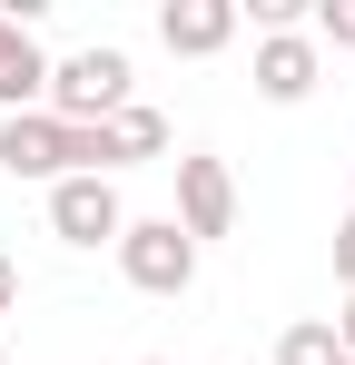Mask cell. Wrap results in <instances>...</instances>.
<instances>
[{"mask_svg": "<svg viewBox=\"0 0 355 365\" xmlns=\"http://www.w3.org/2000/svg\"><path fill=\"white\" fill-rule=\"evenodd\" d=\"M50 119L69 128H99L128 109V50H109V40H89V50H69V60H50V99H40Z\"/></svg>", "mask_w": 355, "mask_h": 365, "instance_id": "1", "label": "cell"}, {"mask_svg": "<svg viewBox=\"0 0 355 365\" xmlns=\"http://www.w3.org/2000/svg\"><path fill=\"white\" fill-rule=\"evenodd\" d=\"M118 277H128L138 297H187V287H197V237H187L178 217H128Z\"/></svg>", "mask_w": 355, "mask_h": 365, "instance_id": "2", "label": "cell"}, {"mask_svg": "<svg viewBox=\"0 0 355 365\" xmlns=\"http://www.w3.org/2000/svg\"><path fill=\"white\" fill-rule=\"evenodd\" d=\"M50 237L59 247H118V237H128L118 178H59L50 187Z\"/></svg>", "mask_w": 355, "mask_h": 365, "instance_id": "3", "label": "cell"}, {"mask_svg": "<svg viewBox=\"0 0 355 365\" xmlns=\"http://www.w3.org/2000/svg\"><path fill=\"white\" fill-rule=\"evenodd\" d=\"M0 178H79V158H69V119H50V109H20V119H0Z\"/></svg>", "mask_w": 355, "mask_h": 365, "instance_id": "4", "label": "cell"}, {"mask_svg": "<svg viewBox=\"0 0 355 365\" xmlns=\"http://www.w3.org/2000/svg\"><path fill=\"white\" fill-rule=\"evenodd\" d=\"M187 237L207 247V237H227L237 227V178H227V158H207V148H187L178 158V207H168Z\"/></svg>", "mask_w": 355, "mask_h": 365, "instance_id": "5", "label": "cell"}, {"mask_svg": "<svg viewBox=\"0 0 355 365\" xmlns=\"http://www.w3.org/2000/svg\"><path fill=\"white\" fill-rule=\"evenodd\" d=\"M316 69H326V50H316V30H267V40H257V99H277V109H296V99L316 89Z\"/></svg>", "mask_w": 355, "mask_h": 365, "instance_id": "6", "label": "cell"}, {"mask_svg": "<svg viewBox=\"0 0 355 365\" xmlns=\"http://www.w3.org/2000/svg\"><path fill=\"white\" fill-rule=\"evenodd\" d=\"M40 99H50V50L30 40V20H10V10H0V119L40 109Z\"/></svg>", "mask_w": 355, "mask_h": 365, "instance_id": "7", "label": "cell"}, {"mask_svg": "<svg viewBox=\"0 0 355 365\" xmlns=\"http://www.w3.org/2000/svg\"><path fill=\"white\" fill-rule=\"evenodd\" d=\"M237 20H247L237 0H168V10H158V40H168L178 60H217L237 40Z\"/></svg>", "mask_w": 355, "mask_h": 365, "instance_id": "8", "label": "cell"}, {"mask_svg": "<svg viewBox=\"0 0 355 365\" xmlns=\"http://www.w3.org/2000/svg\"><path fill=\"white\" fill-rule=\"evenodd\" d=\"M277 365H346V346H336V316H306V326H287V336H277Z\"/></svg>", "mask_w": 355, "mask_h": 365, "instance_id": "9", "label": "cell"}, {"mask_svg": "<svg viewBox=\"0 0 355 365\" xmlns=\"http://www.w3.org/2000/svg\"><path fill=\"white\" fill-rule=\"evenodd\" d=\"M306 30H316V50H355V0H316Z\"/></svg>", "mask_w": 355, "mask_h": 365, "instance_id": "10", "label": "cell"}, {"mask_svg": "<svg viewBox=\"0 0 355 365\" xmlns=\"http://www.w3.org/2000/svg\"><path fill=\"white\" fill-rule=\"evenodd\" d=\"M336 277L355 287V217H336Z\"/></svg>", "mask_w": 355, "mask_h": 365, "instance_id": "11", "label": "cell"}, {"mask_svg": "<svg viewBox=\"0 0 355 365\" xmlns=\"http://www.w3.org/2000/svg\"><path fill=\"white\" fill-rule=\"evenodd\" d=\"M336 346L355 356V287H346V306H336Z\"/></svg>", "mask_w": 355, "mask_h": 365, "instance_id": "12", "label": "cell"}, {"mask_svg": "<svg viewBox=\"0 0 355 365\" xmlns=\"http://www.w3.org/2000/svg\"><path fill=\"white\" fill-rule=\"evenodd\" d=\"M10 306H20V267L0 257V316H10Z\"/></svg>", "mask_w": 355, "mask_h": 365, "instance_id": "13", "label": "cell"}, {"mask_svg": "<svg viewBox=\"0 0 355 365\" xmlns=\"http://www.w3.org/2000/svg\"><path fill=\"white\" fill-rule=\"evenodd\" d=\"M138 365H168V356H138Z\"/></svg>", "mask_w": 355, "mask_h": 365, "instance_id": "14", "label": "cell"}, {"mask_svg": "<svg viewBox=\"0 0 355 365\" xmlns=\"http://www.w3.org/2000/svg\"><path fill=\"white\" fill-rule=\"evenodd\" d=\"M0 365H10V356H0Z\"/></svg>", "mask_w": 355, "mask_h": 365, "instance_id": "15", "label": "cell"}, {"mask_svg": "<svg viewBox=\"0 0 355 365\" xmlns=\"http://www.w3.org/2000/svg\"><path fill=\"white\" fill-rule=\"evenodd\" d=\"M346 365H355V356H346Z\"/></svg>", "mask_w": 355, "mask_h": 365, "instance_id": "16", "label": "cell"}]
</instances>
